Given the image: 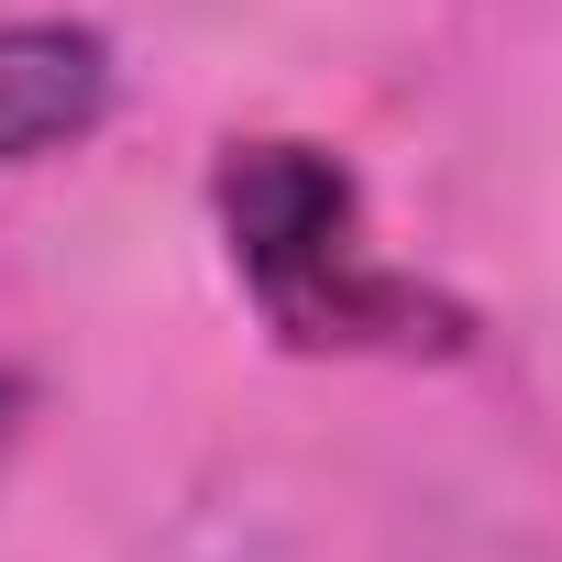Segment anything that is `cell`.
I'll return each mask as SVG.
<instances>
[{"mask_svg":"<svg viewBox=\"0 0 562 562\" xmlns=\"http://www.w3.org/2000/svg\"><path fill=\"white\" fill-rule=\"evenodd\" d=\"M221 243L276 342L299 353H463V310L430 299L419 276L375 265L364 188L321 144H232L221 177Z\"/></svg>","mask_w":562,"mask_h":562,"instance_id":"obj_1","label":"cell"},{"mask_svg":"<svg viewBox=\"0 0 562 562\" xmlns=\"http://www.w3.org/2000/svg\"><path fill=\"white\" fill-rule=\"evenodd\" d=\"M23 408H34V386H23V375H0V463H12V441H23Z\"/></svg>","mask_w":562,"mask_h":562,"instance_id":"obj_3","label":"cell"},{"mask_svg":"<svg viewBox=\"0 0 562 562\" xmlns=\"http://www.w3.org/2000/svg\"><path fill=\"white\" fill-rule=\"evenodd\" d=\"M111 100H122V56L100 23H67V12L0 23V166H45L89 144Z\"/></svg>","mask_w":562,"mask_h":562,"instance_id":"obj_2","label":"cell"}]
</instances>
